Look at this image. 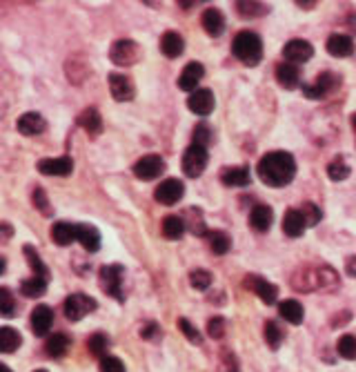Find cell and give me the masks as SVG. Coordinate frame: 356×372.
<instances>
[{
    "instance_id": "cell-19",
    "label": "cell",
    "mask_w": 356,
    "mask_h": 372,
    "mask_svg": "<svg viewBox=\"0 0 356 372\" xmlns=\"http://www.w3.org/2000/svg\"><path fill=\"white\" fill-rule=\"evenodd\" d=\"M305 227H308V223H305V216L301 214V210H288L283 216V232L292 236V239H299L303 236Z\"/></svg>"
},
{
    "instance_id": "cell-13",
    "label": "cell",
    "mask_w": 356,
    "mask_h": 372,
    "mask_svg": "<svg viewBox=\"0 0 356 372\" xmlns=\"http://www.w3.org/2000/svg\"><path fill=\"white\" fill-rule=\"evenodd\" d=\"M245 286L252 288L256 295L261 297V301H265L267 306L276 304V299H279V288H276L274 283H270L267 279H261V277H247L245 279Z\"/></svg>"
},
{
    "instance_id": "cell-30",
    "label": "cell",
    "mask_w": 356,
    "mask_h": 372,
    "mask_svg": "<svg viewBox=\"0 0 356 372\" xmlns=\"http://www.w3.org/2000/svg\"><path fill=\"white\" fill-rule=\"evenodd\" d=\"M23 344V339H21V333L14 328H0V353L3 355H12L14 350H18Z\"/></svg>"
},
{
    "instance_id": "cell-53",
    "label": "cell",
    "mask_w": 356,
    "mask_h": 372,
    "mask_svg": "<svg viewBox=\"0 0 356 372\" xmlns=\"http://www.w3.org/2000/svg\"><path fill=\"white\" fill-rule=\"evenodd\" d=\"M352 127H354V132H356V114L352 116Z\"/></svg>"
},
{
    "instance_id": "cell-26",
    "label": "cell",
    "mask_w": 356,
    "mask_h": 372,
    "mask_svg": "<svg viewBox=\"0 0 356 372\" xmlns=\"http://www.w3.org/2000/svg\"><path fill=\"white\" fill-rule=\"evenodd\" d=\"M274 221V214H272V207L267 205H256L252 212H250V223L256 232H267Z\"/></svg>"
},
{
    "instance_id": "cell-44",
    "label": "cell",
    "mask_w": 356,
    "mask_h": 372,
    "mask_svg": "<svg viewBox=\"0 0 356 372\" xmlns=\"http://www.w3.org/2000/svg\"><path fill=\"white\" fill-rule=\"evenodd\" d=\"M32 201H34L36 210H41V212H43L45 216L52 214V205H49V198H47V194H45V189L36 187V189H34V194H32Z\"/></svg>"
},
{
    "instance_id": "cell-54",
    "label": "cell",
    "mask_w": 356,
    "mask_h": 372,
    "mask_svg": "<svg viewBox=\"0 0 356 372\" xmlns=\"http://www.w3.org/2000/svg\"><path fill=\"white\" fill-rule=\"evenodd\" d=\"M34 372H47L45 368H38V370H34Z\"/></svg>"
},
{
    "instance_id": "cell-31",
    "label": "cell",
    "mask_w": 356,
    "mask_h": 372,
    "mask_svg": "<svg viewBox=\"0 0 356 372\" xmlns=\"http://www.w3.org/2000/svg\"><path fill=\"white\" fill-rule=\"evenodd\" d=\"M69 348V337L63 333H56V335H49L45 341V353L52 357V359H61Z\"/></svg>"
},
{
    "instance_id": "cell-9",
    "label": "cell",
    "mask_w": 356,
    "mask_h": 372,
    "mask_svg": "<svg viewBox=\"0 0 356 372\" xmlns=\"http://www.w3.org/2000/svg\"><path fill=\"white\" fill-rule=\"evenodd\" d=\"M336 87H339V78H336L334 74H321L314 83L303 85V94L312 100H316V98H325L330 92H334Z\"/></svg>"
},
{
    "instance_id": "cell-32",
    "label": "cell",
    "mask_w": 356,
    "mask_h": 372,
    "mask_svg": "<svg viewBox=\"0 0 356 372\" xmlns=\"http://www.w3.org/2000/svg\"><path fill=\"white\" fill-rule=\"evenodd\" d=\"M45 290H47V279L43 277H29L25 279L23 283H21V292L29 299H38V297H43L45 295Z\"/></svg>"
},
{
    "instance_id": "cell-29",
    "label": "cell",
    "mask_w": 356,
    "mask_h": 372,
    "mask_svg": "<svg viewBox=\"0 0 356 372\" xmlns=\"http://www.w3.org/2000/svg\"><path fill=\"white\" fill-rule=\"evenodd\" d=\"M203 29L210 36H221L225 29V18L219 9H205L203 12Z\"/></svg>"
},
{
    "instance_id": "cell-43",
    "label": "cell",
    "mask_w": 356,
    "mask_h": 372,
    "mask_svg": "<svg viewBox=\"0 0 356 372\" xmlns=\"http://www.w3.org/2000/svg\"><path fill=\"white\" fill-rule=\"evenodd\" d=\"M236 9H239V14L243 18H259L265 12V5H261V3H239Z\"/></svg>"
},
{
    "instance_id": "cell-2",
    "label": "cell",
    "mask_w": 356,
    "mask_h": 372,
    "mask_svg": "<svg viewBox=\"0 0 356 372\" xmlns=\"http://www.w3.org/2000/svg\"><path fill=\"white\" fill-rule=\"evenodd\" d=\"M341 279L336 270L330 266H316V268H299L292 277V288L301 292H334L339 290Z\"/></svg>"
},
{
    "instance_id": "cell-12",
    "label": "cell",
    "mask_w": 356,
    "mask_h": 372,
    "mask_svg": "<svg viewBox=\"0 0 356 372\" xmlns=\"http://www.w3.org/2000/svg\"><path fill=\"white\" fill-rule=\"evenodd\" d=\"M74 163L69 156H61V158H43L38 163V172L45 176H67L72 174Z\"/></svg>"
},
{
    "instance_id": "cell-37",
    "label": "cell",
    "mask_w": 356,
    "mask_h": 372,
    "mask_svg": "<svg viewBox=\"0 0 356 372\" xmlns=\"http://www.w3.org/2000/svg\"><path fill=\"white\" fill-rule=\"evenodd\" d=\"M25 257H27V261H29V268L34 270V275L36 277H43V279H47L49 277V270L45 268V263H43V259L38 257V252L32 248V245H25Z\"/></svg>"
},
{
    "instance_id": "cell-42",
    "label": "cell",
    "mask_w": 356,
    "mask_h": 372,
    "mask_svg": "<svg viewBox=\"0 0 356 372\" xmlns=\"http://www.w3.org/2000/svg\"><path fill=\"white\" fill-rule=\"evenodd\" d=\"M339 353L345 359H356V337L345 335L339 339Z\"/></svg>"
},
{
    "instance_id": "cell-1",
    "label": "cell",
    "mask_w": 356,
    "mask_h": 372,
    "mask_svg": "<svg viewBox=\"0 0 356 372\" xmlns=\"http://www.w3.org/2000/svg\"><path fill=\"white\" fill-rule=\"evenodd\" d=\"M261 180L270 187H285L296 174V160L290 152H270L256 165Z\"/></svg>"
},
{
    "instance_id": "cell-4",
    "label": "cell",
    "mask_w": 356,
    "mask_h": 372,
    "mask_svg": "<svg viewBox=\"0 0 356 372\" xmlns=\"http://www.w3.org/2000/svg\"><path fill=\"white\" fill-rule=\"evenodd\" d=\"M141 45L134 43L130 38H123V40H116L110 49V58L112 63L118 65V67H130V65H136L138 60H141Z\"/></svg>"
},
{
    "instance_id": "cell-27",
    "label": "cell",
    "mask_w": 356,
    "mask_h": 372,
    "mask_svg": "<svg viewBox=\"0 0 356 372\" xmlns=\"http://www.w3.org/2000/svg\"><path fill=\"white\" fill-rule=\"evenodd\" d=\"M78 125H81L89 136H96L103 132V118L94 107L85 109V112L78 116Z\"/></svg>"
},
{
    "instance_id": "cell-8",
    "label": "cell",
    "mask_w": 356,
    "mask_h": 372,
    "mask_svg": "<svg viewBox=\"0 0 356 372\" xmlns=\"http://www.w3.org/2000/svg\"><path fill=\"white\" fill-rule=\"evenodd\" d=\"M165 172V160L158 154H147L134 163V174L141 180H154Z\"/></svg>"
},
{
    "instance_id": "cell-7",
    "label": "cell",
    "mask_w": 356,
    "mask_h": 372,
    "mask_svg": "<svg viewBox=\"0 0 356 372\" xmlns=\"http://www.w3.org/2000/svg\"><path fill=\"white\" fill-rule=\"evenodd\" d=\"M63 310H65V317L69 321H81L85 315L94 313L96 301L92 297H87V295H72V297L65 299Z\"/></svg>"
},
{
    "instance_id": "cell-40",
    "label": "cell",
    "mask_w": 356,
    "mask_h": 372,
    "mask_svg": "<svg viewBox=\"0 0 356 372\" xmlns=\"http://www.w3.org/2000/svg\"><path fill=\"white\" fill-rule=\"evenodd\" d=\"M16 310V301H14V295L9 292L7 288H0V315L3 317H12Z\"/></svg>"
},
{
    "instance_id": "cell-21",
    "label": "cell",
    "mask_w": 356,
    "mask_h": 372,
    "mask_svg": "<svg viewBox=\"0 0 356 372\" xmlns=\"http://www.w3.org/2000/svg\"><path fill=\"white\" fill-rule=\"evenodd\" d=\"M276 80L285 87V89H294V87H299L301 83V72H299V67L292 65V63H281V65H276Z\"/></svg>"
},
{
    "instance_id": "cell-47",
    "label": "cell",
    "mask_w": 356,
    "mask_h": 372,
    "mask_svg": "<svg viewBox=\"0 0 356 372\" xmlns=\"http://www.w3.org/2000/svg\"><path fill=\"white\" fill-rule=\"evenodd\" d=\"M101 372H125V366H123V361L118 357L105 355L101 359Z\"/></svg>"
},
{
    "instance_id": "cell-38",
    "label": "cell",
    "mask_w": 356,
    "mask_h": 372,
    "mask_svg": "<svg viewBox=\"0 0 356 372\" xmlns=\"http://www.w3.org/2000/svg\"><path fill=\"white\" fill-rule=\"evenodd\" d=\"M328 176L332 180H345V178L350 176V165L345 163L343 156H336L332 163L328 165Z\"/></svg>"
},
{
    "instance_id": "cell-45",
    "label": "cell",
    "mask_w": 356,
    "mask_h": 372,
    "mask_svg": "<svg viewBox=\"0 0 356 372\" xmlns=\"http://www.w3.org/2000/svg\"><path fill=\"white\" fill-rule=\"evenodd\" d=\"M178 328L183 330V335H185L187 339H190L192 344H196V346H201V344H203V337H201V333H199V330H196V328L190 324V321H187V319H181V321H178Z\"/></svg>"
},
{
    "instance_id": "cell-49",
    "label": "cell",
    "mask_w": 356,
    "mask_h": 372,
    "mask_svg": "<svg viewBox=\"0 0 356 372\" xmlns=\"http://www.w3.org/2000/svg\"><path fill=\"white\" fill-rule=\"evenodd\" d=\"M207 335L214 337V339H221L225 335V319L223 317L210 319V324H207Z\"/></svg>"
},
{
    "instance_id": "cell-3",
    "label": "cell",
    "mask_w": 356,
    "mask_h": 372,
    "mask_svg": "<svg viewBox=\"0 0 356 372\" xmlns=\"http://www.w3.org/2000/svg\"><path fill=\"white\" fill-rule=\"evenodd\" d=\"M232 52L243 65H259L263 58V43H261L259 34H254V32L236 34L234 43H232Z\"/></svg>"
},
{
    "instance_id": "cell-51",
    "label": "cell",
    "mask_w": 356,
    "mask_h": 372,
    "mask_svg": "<svg viewBox=\"0 0 356 372\" xmlns=\"http://www.w3.org/2000/svg\"><path fill=\"white\" fill-rule=\"evenodd\" d=\"M345 270H348L350 277H356V257H350L348 261H345Z\"/></svg>"
},
{
    "instance_id": "cell-16",
    "label": "cell",
    "mask_w": 356,
    "mask_h": 372,
    "mask_svg": "<svg viewBox=\"0 0 356 372\" xmlns=\"http://www.w3.org/2000/svg\"><path fill=\"white\" fill-rule=\"evenodd\" d=\"M110 89L112 96L118 100V103H125V100L134 98V83L130 76L125 74H112L110 76Z\"/></svg>"
},
{
    "instance_id": "cell-28",
    "label": "cell",
    "mask_w": 356,
    "mask_h": 372,
    "mask_svg": "<svg viewBox=\"0 0 356 372\" xmlns=\"http://www.w3.org/2000/svg\"><path fill=\"white\" fill-rule=\"evenodd\" d=\"M78 243H81L87 252H98L101 248V234L94 225H78Z\"/></svg>"
},
{
    "instance_id": "cell-11",
    "label": "cell",
    "mask_w": 356,
    "mask_h": 372,
    "mask_svg": "<svg viewBox=\"0 0 356 372\" xmlns=\"http://www.w3.org/2000/svg\"><path fill=\"white\" fill-rule=\"evenodd\" d=\"M312 54H314V47L308 43V40H299V38H296V40H290V43L283 47V56L292 65L308 63V60L312 58Z\"/></svg>"
},
{
    "instance_id": "cell-18",
    "label": "cell",
    "mask_w": 356,
    "mask_h": 372,
    "mask_svg": "<svg viewBox=\"0 0 356 372\" xmlns=\"http://www.w3.org/2000/svg\"><path fill=\"white\" fill-rule=\"evenodd\" d=\"M16 127H18V132L25 134V136H36V134H43L45 132L47 123H45V118L41 114L27 112V114H23L21 118H18Z\"/></svg>"
},
{
    "instance_id": "cell-34",
    "label": "cell",
    "mask_w": 356,
    "mask_h": 372,
    "mask_svg": "<svg viewBox=\"0 0 356 372\" xmlns=\"http://www.w3.org/2000/svg\"><path fill=\"white\" fill-rule=\"evenodd\" d=\"M185 225H187V230H190V232L199 234V236H205V234H207L205 218H203V212H201L199 207H190V210H187Z\"/></svg>"
},
{
    "instance_id": "cell-24",
    "label": "cell",
    "mask_w": 356,
    "mask_h": 372,
    "mask_svg": "<svg viewBox=\"0 0 356 372\" xmlns=\"http://www.w3.org/2000/svg\"><path fill=\"white\" fill-rule=\"evenodd\" d=\"M279 315H281L285 321H288V324H292V326L303 324V317H305L303 306L299 304V301H294V299L281 301V304H279Z\"/></svg>"
},
{
    "instance_id": "cell-17",
    "label": "cell",
    "mask_w": 356,
    "mask_h": 372,
    "mask_svg": "<svg viewBox=\"0 0 356 372\" xmlns=\"http://www.w3.org/2000/svg\"><path fill=\"white\" fill-rule=\"evenodd\" d=\"M187 105L194 114L199 116H207L214 112V94L210 89H196L194 94H190V100H187Z\"/></svg>"
},
{
    "instance_id": "cell-23",
    "label": "cell",
    "mask_w": 356,
    "mask_h": 372,
    "mask_svg": "<svg viewBox=\"0 0 356 372\" xmlns=\"http://www.w3.org/2000/svg\"><path fill=\"white\" fill-rule=\"evenodd\" d=\"M161 49L167 58H178L185 49V40L178 32H165L161 38Z\"/></svg>"
},
{
    "instance_id": "cell-35",
    "label": "cell",
    "mask_w": 356,
    "mask_h": 372,
    "mask_svg": "<svg viewBox=\"0 0 356 372\" xmlns=\"http://www.w3.org/2000/svg\"><path fill=\"white\" fill-rule=\"evenodd\" d=\"M263 335H265L267 346L274 348V350H276V348H281L283 339H285L283 330H281V326H279V324H276V321H267L265 328H263Z\"/></svg>"
},
{
    "instance_id": "cell-46",
    "label": "cell",
    "mask_w": 356,
    "mask_h": 372,
    "mask_svg": "<svg viewBox=\"0 0 356 372\" xmlns=\"http://www.w3.org/2000/svg\"><path fill=\"white\" fill-rule=\"evenodd\" d=\"M301 214L305 216V223L308 225H316L321 221V207L314 205V203H305L301 207Z\"/></svg>"
},
{
    "instance_id": "cell-15",
    "label": "cell",
    "mask_w": 356,
    "mask_h": 372,
    "mask_svg": "<svg viewBox=\"0 0 356 372\" xmlns=\"http://www.w3.org/2000/svg\"><path fill=\"white\" fill-rule=\"evenodd\" d=\"M205 74V67L201 63H187L181 78H178V87L183 89V92H196V87H199L201 78Z\"/></svg>"
},
{
    "instance_id": "cell-14",
    "label": "cell",
    "mask_w": 356,
    "mask_h": 372,
    "mask_svg": "<svg viewBox=\"0 0 356 372\" xmlns=\"http://www.w3.org/2000/svg\"><path fill=\"white\" fill-rule=\"evenodd\" d=\"M54 326V313L49 306H36L32 313V330L38 337H47Z\"/></svg>"
},
{
    "instance_id": "cell-22",
    "label": "cell",
    "mask_w": 356,
    "mask_h": 372,
    "mask_svg": "<svg viewBox=\"0 0 356 372\" xmlns=\"http://www.w3.org/2000/svg\"><path fill=\"white\" fill-rule=\"evenodd\" d=\"M52 239L54 243L58 245H72L74 241H78V225L74 223H65V221H61V223H56L52 227Z\"/></svg>"
},
{
    "instance_id": "cell-33",
    "label": "cell",
    "mask_w": 356,
    "mask_h": 372,
    "mask_svg": "<svg viewBox=\"0 0 356 372\" xmlns=\"http://www.w3.org/2000/svg\"><path fill=\"white\" fill-rule=\"evenodd\" d=\"M185 230H187L185 221L178 218V216H167V218L163 221V234H165V239H170V241L183 239Z\"/></svg>"
},
{
    "instance_id": "cell-10",
    "label": "cell",
    "mask_w": 356,
    "mask_h": 372,
    "mask_svg": "<svg viewBox=\"0 0 356 372\" xmlns=\"http://www.w3.org/2000/svg\"><path fill=\"white\" fill-rule=\"evenodd\" d=\"M185 194V185L178 178H167L161 185L156 187V201L163 205H174L183 198Z\"/></svg>"
},
{
    "instance_id": "cell-20",
    "label": "cell",
    "mask_w": 356,
    "mask_h": 372,
    "mask_svg": "<svg viewBox=\"0 0 356 372\" xmlns=\"http://www.w3.org/2000/svg\"><path fill=\"white\" fill-rule=\"evenodd\" d=\"M328 52L334 56V58H348L352 56L354 52V40L350 36H345V34H332L328 38Z\"/></svg>"
},
{
    "instance_id": "cell-48",
    "label": "cell",
    "mask_w": 356,
    "mask_h": 372,
    "mask_svg": "<svg viewBox=\"0 0 356 372\" xmlns=\"http://www.w3.org/2000/svg\"><path fill=\"white\" fill-rule=\"evenodd\" d=\"M212 132H210V127H207L205 123H201V125H196V129H194V143L196 145H207V143H212Z\"/></svg>"
},
{
    "instance_id": "cell-36",
    "label": "cell",
    "mask_w": 356,
    "mask_h": 372,
    "mask_svg": "<svg viewBox=\"0 0 356 372\" xmlns=\"http://www.w3.org/2000/svg\"><path fill=\"white\" fill-rule=\"evenodd\" d=\"M87 348H89V353H92L94 357L103 359L105 353H107V348H110V339H107V335H103V333H96V335L89 337Z\"/></svg>"
},
{
    "instance_id": "cell-25",
    "label": "cell",
    "mask_w": 356,
    "mask_h": 372,
    "mask_svg": "<svg viewBox=\"0 0 356 372\" xmlns=\"http://www.w3.org/2000/svg\"><path fill=\"white\" fill-rule=\"evenodd\" d=\"M250 169L247 167H227L221 172V180L230 187H245L250 185Z\"/></svg>"
},
{
    "instance_id": "cell-6",
    "label": "cell",
    "mask_w": 356,
    "mask_h": 372,
    "mask_svg": "<svg viewBox=\"0 0 356 372\" xmlns=\"http://www.w3.org/2000/svg\"><path fill=\"white\" fill-rule=\"evenodd\" d=\"M207 158H210V156H207V149L203 145L192 143L183 154V172H185V176L199 178L205 172V167H207Z\"/></svg>"
},
{
    "instance_id": "cell-50",
    "label": "cell",
    "mask_w": 356,
    "mask_h": 372,
    "mask_svg": "<svg viewBox=\"0 0 356 372\" xmlns=\"http://www.w3.org/2000/svg\"><path fill=\"white\" fill-rule=\"evenodd\" d=\"M141 337L143 339H156V337H161V330H158L156 324H147L141 328Z\"/></svg>"
},
{
    "instance_id": "cell-5",
    "label": "cell",
    "mask_w": 356,
    "mask_h": 372,
    "mask_svg": "<svg viewBox=\"0 0 356 372\" xmlns=\"http://www.w3.org/2000/svg\"><path fill=\"white\" fill-rule=\"evenodd\" d=\"M123 281H125V270L123 266L112 263V266H105L101 270V288L105 295H110L118 301H123Z\"/></svg>"
},
{
    "instance_id": "cell-39",
    "label": "cell",
    "mask_w": 356,
    "mask_h": 372,
    "mask_svg": "<svg viewBox=\"0 0 356 372\" xmlns=\"http://www.w3.org/2000/svg\"><path fill=\"white\" fill-rule=\"evenodd\" d=\"M210 248H212L214 254H227L232 248V239L225 232H212L210 234Z\"/></svg>"
},
{
    "instance_id": "cell-41",
    "label": "cell",
    "mask_w": 356,
    "mask_h": 372,
    "mask_svg": "<svg viewBox=\"0 0 356 372\" xmlns=\"http://www.w3.org/2000/svg\"><path fill=\"white\" fill-rule=\"evenodd\" d=\"M190 283L194 290H207L212 286V275L207 270H194L190 275Z\"/></svg>"
},
{
    "instance_id": "cell-52",
    "label": "cell",
    "mask_w": 356,
    "mask_h": 372,
    "mask_svg": "<svg viewBox=\"0 0 356 372\" xmlns=\"http://www.w3.org/2000/svg\"><path fill=\"white\" fill-rule=\"evenodd\" d=\"M0 372H12V368H9V366H0Z\"/></svg>"
}]
</instances>
